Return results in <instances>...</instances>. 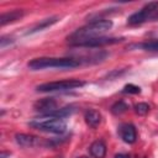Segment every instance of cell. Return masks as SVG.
<instances>
[{"instance_id": "17", "label": "cell", "mask_w": 158, "mask_h": 158, "mask_svg": "<svg viewBox=\"0 0 158 158\" xmlns=\"http://www.w3.org/2000/svg\"><path fill=\"white\" fill-rule=\"evenodd\" d=\"M135 111H136L138 115H146V114L149 111V105L146 104V102H138V104L135 106Z\"/></svg>"}, {"instance_id": "7", "label": "cell", "mask_w": 158, "mask_h": 158, "mask_svg": "<svg viewBox=\"0 0 158 158\" xmlns=\"http://www.w3.org/2000/svg\"><path fill=\"white\" fill-rule=\"evenodd\" d=\"M33 107L36 111L41 112L42 116H46V115H49L53 111L58 110V102L53 98H44V99L36 101Z\"/></svg>"}, {"instance_id": "16", "label": "cell", "mask_w": 158, "mask_h": 158, "mask_svg": "<svg viewBox=\"0 0 158 158\" xmlns=\"http://www.w3.org/2000/svg\"><path fill=\"white\" fill-rule=\"evenodd\" d=\"M122 91L126 93V94H139L141 93V88L135 85V84H126L123 86Z\"/></svg>"}, {"instance_id": "8", "label": "cell", "mask_w": 158, "mask_h": 158, "mask_svg": "<svg viewBox=\"0 0 158 158\" xmlns=\"http://www.w3.org/2000/svg\"><path fill=\"white\" fill-rule=\"evenodd\" d=\"M118 133H120V137L122 138L123 142L126 143H133L137 138V133H136V128L131 123H123L118 128Z\"/></svg>"}, {"instance_id": "11", "label": "cell", "mask_w": 158, "mask_h": 158, "mask_svg": "<svg viewBox=\"0 0 158 158\" xmlns=\"http://www.w3.org/2000/svg\"><path fill=\"white\" fill-rule=\"evenodd\" d=\"M23 16V11L22 10H12L10 12H5L0 16V25L1 26H5L7 23H11V22H15L17 20H20L21 17Z\"/></svg>"}, {"instance_id": "20", "label": "cell", "mask_w": 158, "mask_h": 158, "mask_svg": "<svg viewBox=\"0 0 158 158\" xmlns=\"http://www.w3.org/2000/svg\"><path fill=\"white\" fill-rule=\"evenodd\" d=\"M115 158H128V156H126V154H116Z\"/></svg>"}, {"instance_id": "10", "label": "cell", "mask_w": 158, "mask_h": 158, "mask_svg": "<svg viewBox=\"0 0 158 158\" xmlns=\"http://www.w3.org/2000/svg\"><path fill=\"white\" fill-rule=\"evenodd\" d=\"M84 118H85L86 125H89L93 128L98 127L101 123V114L98 110H94V109L86 110L85 115H84Z\"/></svg>"}, {"instance_id": "5", "label": "cell", "mask_w": 158, "mask_h": 158, "mask_svg": "<svg viewBox=\"0 0 158 158\" xmlns=\"http://www.w3.org/2000/svg\"><path fill=\"white\" fill-rule=\"evenodd\" d=\"M157 9H158V2L157 1L156 2H148L144 7L133 12L127 19V23L131 25V26H135V25H141L146 21H152L153 15H154Z\"/></svg>"}, {"instance_id": "2", "label": "cell", "mask_w": 158, "mask_h": 158, "mask_svg": "<svg viewBox=\"0 0 158 158\" xmlns=\"http://www.w3.org/2000/svg\"><path fill=\"white\" fill-rule=\"evenodd\" d=\"M80 64V62L75 58H54V57H40L28 62L27 67L31 70H41L47 68H57V69H72Z\"/></svg>"}, {"instance_id": "14", "label": "cell", "mask_w": 158, "mask_h": 158, "mask_svg": "<svg viewBox=\"0 0 158 158\" xmlns=\"http://www.w3.org/2000/svg\"><path fill=\"white\" fill-rule=\"evenodd\" d=\"M137 47L148 52H158V40H151V41L143 42L141 44H137Z\"/></svg>"}, {"instance_id": "9", "label": "cell", "mask_w": 158, "mask_h": 158, "mask_svg": "<svg viewBox=\"0 0 158 158\" xmlns=\"http://www.w3.org/2000/svg\"><path fill=\"white\" fill-rule=\"evenodd\" d=\"M17 144L22 146V147H35L40 144V138L33 136V135H28V133H17L15 136Z\"/></svg>"}, {"instance_id": "21", "label": "cell", "mask_w": 158, "mask_h": 158, "mask_svg": "<svg viewBox=\"0 0 158 158\" xmlns=\"http://www.w3.org/2000/svg\"><path fill=\"white\" fill-rule=\"evenodd\" d=\"M75 158H88V157H85V156H80V157H75Z\"/></svg>"}, {"instance_id": "6", "label": "cell", "mask_w": 158, "mask_h": 158, "mask_svg": "<svg viewBox=\"0 0 158 158\" xmlns=\"http://www.w3.org/2000/svg\"><path fill=\"white\" fill-rule=\"evenodd\" d=\"M123 41V37H106V36H100V37H94L84 41H79L75 43H72L75 47H84V48H99L104 47L107 44H116Z\"/></svg>"}, {"instance_id": "13", "label": "cell", "mask_w": 158, "mask_h": 158, "mask_svg": "<svg viewBox=\"0 0 158 158\" xmlns=\"http://www.w3.org/2000/svg\"><path fill=\"white\" fill-rule=\"evenodd\" d=\"M58 20H59L58 16H53V17H49V19H44V20H42L40 23H37L32 30H30V31L27 32V35H30V33H35V32H38V31H42V30H44V28H47V27L54 25Z\"/></svg>"}, {"instance_id": "4", "label": "cell", "mask_w": 158, "mask_h": 158, "mask_svg": "<svg viewBox=\"0 0 158 158\" xmlns=\"http://www.w3.org/2000/svg\"><path fill=\"white\" fill-rule=\"evenodd\" d=\"M85 85V81L79 79H67V80H58V81H49L38 85L36 89L40 93H53V91H67L77 88H81Z\"/></svg>"}, {"instance_id": "18", "label": "cell", "mask_w": 158, "mask_h": 158, "mask_svg": "<svg viewBox=\"0 0 158 158\" xmlns=\"http://www.w3.org/2000/svg\"><path fill=\"white\" fill-rule=\"evenodd\" d=\"M14 42V40L12 38H10V37H1V40H0V47L1 48H5L6 47V44L7 43H12Z\"/></svg>"}, {"instance_id": "12", "label": "cell", "mask_w": 158, "mask_h": 158, "mask_svg": "<svg viewBox=\"0 0 158 158\" xmlns=\"http://www.w3.org/2000/svg\"><path fill=\"white\" fill-rule=\"evenodd\" d=\"M89 151H90V154L94 158H104L105 154H106V146L102 141L98 139V141H94L90 144Z\"/></svg>"}, {"instance_id": "15", "label": "cell", "mask_w": 158, "mask_h": 158, "mask_svg": "<svg viewBox=\"0 0 158 158\" xmlns=\"http://www.w3.org/2000/svg\"><path fill=\"white\" fill-rule=\"evenodd\" d=\"M127 109H128L127 104H125L123 101H117V102H115V104L111 106V112H112L114 115H121V114H123L125 111H127Z\"/></svg>"}, {"instance_id": "19", "label": "cell", "mask_w": 158, "mask_h": 158, "mask_svg": "<svg viewBox=\"0 0 158 158\" xmlns=\"http://www.w3.org/2000/svg\"><path fill=\"white\" fill-rule=\"evenodd\" d=\"M7 156H10V152H1V154H0V158H6Z\"/></svg>"}, {"instance_id": "1", "label": "cell", "mask_w": 158, "mask_h": 158, "mask_svg": "<svg viewBox=\"0 0 158 158\" xmlns=\"http://www.w3.org/2000/svg\"><path fill=\"white\" fill-rule=\"evenodd\" d=\"M111 27H112L111 20H96V21H93V22L75 30L68 37V40L72 43H75L79 41L89 40V38H94V37H100L104 32L109 31Z\"/></svg>"}, {"instance_id": "3", "label": "cell", "mask_w": 158, "mask_h": 158, "mask_svg": "<svg viewBox=\"0 0 158 158\" xmlns=\"http://www.w3.org/2000/svg\"><path fill=\"white\" fill-rule=\"evenodd\" d=\"M28 125L32 128H36L38 131L54 133V135H62L67 130V123H65V121L63 118L48 117V116H42L41 118L31 121Z\"/></svg>"}]
</instances>
